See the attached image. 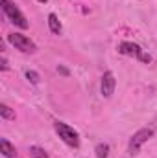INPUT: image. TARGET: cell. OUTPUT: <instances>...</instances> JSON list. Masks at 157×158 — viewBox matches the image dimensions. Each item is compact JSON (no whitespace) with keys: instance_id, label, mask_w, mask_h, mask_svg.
<instances>
[{"instance_id":"obj_1","label":"cell","mask_w":157,"mask_h":158,"mask_svg":"<svg viewBox=\"0 0 157 158\" xmlns=\"http://www.w3.org/2000/svg\"><path fill=\"white\" fill-rule=\"evenodd\" d=\"M0 6H2V11H4V15L9 19L11 24H15V26L20 28V30H26V28L30 26L28 20H26V17H24V13L19 9V6H17L15 2H11V0H0Z\"/></svg>"},{"instance_id":"obj_2","label":"cell","mask_w":157,"mask_h":158,"mask_svg":"<svg viewBox=\"0 0 157 158\" xmlns=\"http://www.w3.org/2000/svg\"><path fill=\"white\" fill-rule=\"evenodd\" d=\"M54 129H56L57 136H59L69 147H74V149L79 147V134L74 127H70V125L65 123V121H56V123H54Z\"/></svg>"},{"instance_id":"obj_3","label":"cell","mask_w":157,"mask_h":158,"mask_svg":"<svg viewBox=\"0 0 157 158\" xmlns=\"http://www.w3.org/2000/svg\"><path fill=\"white\" fill-rule=\"evenodd\" d=\"M118 53L128 55V57H135V59H139L141 63H146V64L152 61V57H150L148 53H144V50H142L139 44L129 42V40H124V42L118 44Z\"/></svg>"},{"instance_id":"obj_4","label":"cell","mask_w":157,"mask_h":158,"mask_svg":"<svg viewBox=\"0 0 157 158\" xmlns=\"http://www.w3.org/2000/svg\"><path fill=\"white\" fill-rule=\"evenodd\" d=\"M154 136V129H150V127H144V129H139L133 136H131V140H129V145H128V151H129V155H137L139 151H141V147L150 140Z\"/></svg>"},{"instance_id":"obj_5","label":"cell","mask_w":157,"mask_h":158,"mask_svg":"<svg viewBox=\"0 0 157 158\" xmlns=\"http://www.w3.org/2000/svg\"><path fill=\"white\" fill-rule=\"evenodd\" d=\"M7 40H9L11 46H15V50H20L22 53H35L37 52L35 42L30 39V37L22 35V33H9L7 35Z\"/></svg>"},{"instance_id":"obj_6","label":"cell","mask_w":157,"mask_h":158,"mask_svg":"<svg viewBox=\"0 0 157 158\" xmlns=\"http://www.w3.org/2000/svg\"><path fill=\"white\" fill-rule=\"evenodd\" d=\"M115 86H117V79H115V74L113 72H104L102 76V81H100V92L104 98H111L115 94Z\"/></svg>"},{"instance_id":"obj_7","label":"cell","mask_w":157,"mask_h":158,"mask_svg":"<svg viewBox=\"0 0 157 158\" xmlns=\"http://www.w3.org/2000/svg\"><path fill=\"white\" fill-rule=\"evenodd\" d=\"M0 153L6 158H15V155H17L15 145H11L9 140H6V138H0Z\"/></svg>"},{"instance_id":"obj_8","label":"cell","mask_w":157,"mask_h":158,"mask_svg":"<svg viewBox=\"0 0 157 158\" xmlns=\"http://www.w3.org/2000/svg\"><path fill=\"white\" fill-rule=\"evenodd\" d=\"M48 30H50L54 35H61L63 26H61V22H59V19H57L56 13H50V15H48Z\"/></svg>"},{"instance_id":"obj_9","label":"cell","mask_w":157,"mask_h":158,"mask_svg":"<svg viewBox=\"0 0 157 158\" xmlns=\"http://www.w3.org/2000/svg\"><path fill=\"white\" fill-rule=\"evenodd\" d=\"M0 116L2 119H15V110H11L6 103H0Z\"/></svg>"},{"instance_id":"obj_10","label":"cell","mask_w":157,"mask_h":158,"mask_svg":"<svg viewBox=\"0 0 157 158\" xmlns=\"http://www.w3.org/2000/svg\"><path fill=\"white\" fill-rule=\"evenodd\" d=\"M94 153H96V158H107L109 156V145L107 143H98Z\"/></svg>"},{"instance_id":"obj_11","label":"cell","mask_w":157,"mask_h":158,"mask_svg":"<svg viewBox=\"0 0 157 158\" xmlns=\"http://www.w3.org/2000/svg\"><path fill=\"white\" fill-rule=\"evenodd\" d=\"M30 153H32L34 158H48L46 151H44L43 147H37V145H32V147H30Z\"/></svg>"},{"instance_id":"obj_12","label":"cell","mask_w":157,"mask_h":158,"mask_svg":"<svg viewBox=\"0 0 157 158\" xmlns=\"http://www.w3.org/2000/svg\"><path fill=\"white\" fill-rule=\"evenodd\" d=\"M26 79H28L32 85H37V83H39V74L34 72V70H28V72H26Z\"/></svg>"},{"instance_id":"obj_13","label":"cell","mask_w":157,"mask_h":158,"mask_svg":"<svg viewBox=\"0 0 157 158\" xmlns=\"http://www.w3.org/2000/svg\"><path fill=\"white\" fill-rule=\"evenodd\" d=\"M7 68H9V64H7V59L2 55V66H0V70H2V72H6Z\"/></svg>"},{"instance_id":"obj_14","label":"cell","mask_w":157,"mask_h":158,"mask_svg":"<svg viewBox=\"0 0 157 158\" xmlns=\"http://www.w3.org/2000/svg\"><path fill=\"white\" fill-rule=\"evenodd\" d=\"M57 72H61V74L69 76V70H67V68H63V66H57Z\"/></svg>"},{"instance_id":"obj_15","label":"cell","mask_w":157,"mask_h":158,"mask_svg":"<svg viewBox=\"0 0 157 158\" xmlns=\"http://www.w3.org/2000/svg\"><path fill=\"white\" fill-rule=\"evenodd\" d=\"M37 2H41V4H46V2H48V0H37Z\"/></svg>"}]
</instances>
